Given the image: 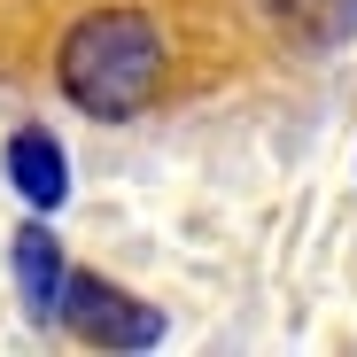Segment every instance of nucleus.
<instances>
[{"label":"nucleus","instance_id":"f257e3e1","mask_svg":"<svg viewBox=\"0 0 357 357\" xmlns=\"http://www.w3.org/2000/svg\"><path fill=\"white\" fill-rule=\"evenodd\" d=\"M54 78H63V93L86 116H101V125L140 116L163 93V31L140 8H93V16H78L63 31Z\"/></svg>","mask_w":357,"mask_h":357},{"label":"nucleus","instance_id":"f03ea898","mask_svg":"<svg viewBox=\"0 0 357 357\" xmlns=\"http://www.w3.org/2000/svg\"><path fill=\"white\" fill-rule=\"evenodd\" d=\"M54 319L78 326V334L101 342V349H148V342H163V319L140 303V295L109 287V280H93V272H70V280H63V311H54Z\"/></svg>","mask_w":357,"mask_h":357},{"label":"nucleus","instance_id":"7ed1b4c3","mask_svg":"<svg viewBox=\"0 0 357 357\" xmlns=\"http://www.w3.org/2000/svg\"><path fill=\"white\" fill-rule=\"evenodd\" d=\"M257 8L287 47H311V54L357 39V0H257Z\"/></svg>","mask_w":357,"mask_h":357},{"label":"nucleus","instance_id":"20e7f679","mask_svg":"<svg viewBox=\"0 0 357 357\" xmlns=\"http://www.w3.org/2000/svg\"><path fill=\"white\" fill-rule=\"evenodd\" d=\"M8 178H16V195H24L31 210H54V202L70 195L63 140H54V132H39V125H24V132L8 140Z\"/></svg>","mask_w":357,"mask_h":357},{"label":"nucleus","instance_id":"39448f33","mask_svg":"<svg viewBox=\"0 0 357 357\" xmlns=\"http://www.w3.org/2000/svg\"><path fill=\"white\" fill-rule=\"evenodd\" d=\"M63 280H70L63 241H54L47 225H24V233H16V287H24L31 319H54V311H63Z\"/></svg>","mask_w":357,"mask_h":357}]
</instances>
